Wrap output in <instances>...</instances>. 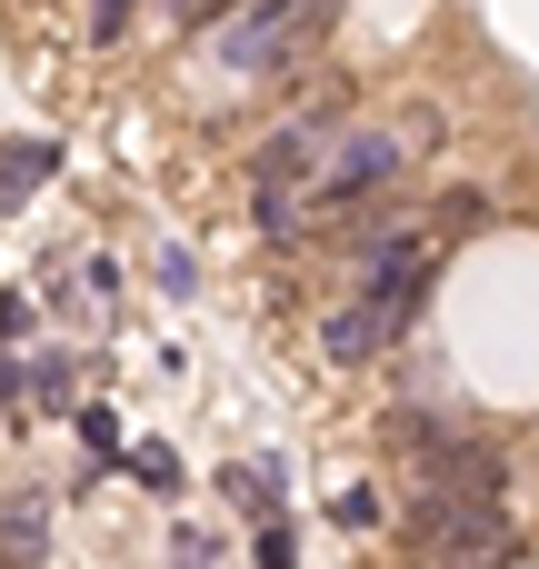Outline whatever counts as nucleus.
Segmentation results:
<instances>
[{
    "mask_svg": "<svg viewBox=\"0 0 539 569\" xmlns=\"http://www.w3.org/2000/svg\"><path fill=\"white\" fill-rule=\"evenodd\" d=\"M380 180H400V140H390V130H350V140L330 150V170H320V200H360V190H380Z\"/></svg>",
    "mask_w": 539,
    "mask_h": 569,
    "instance_id": "obj_1",
    "label": "nucleus"
},
{
    "mask_svg": "<svg viewBox=\"0 0 539 569\" xmlns=\"http://www.w3.org/2000/svg\"><path fill=\"white\" fill-rule=\"evenodd\" d=\"M40 550H50V500L40 490L0 500V569H40Z\"/></svg>",
    "mask_w": 539,
    "mask_h": 569,
    "instance_id": "obj_2",
    "label": "nucleus"
},
{
    "mask_svg": "<svg viewBox=\"0 0 539 569\" xmlns=\"http://www.w3.org/2000/svg\"><path fill=\"white\" fill-rule=\"evenodd\" d=\"M330 160H320V120H300V130H280L270 150H260V180L280 190V180H320Z\"/></svg>",
    "mask_w": 539,
    "mask_h": 569,
    "instance_id": "obj_3",
    "label": "nucleus"
},
{
    "mask_svg": "<svg viewBox=\"0 0 539 569\" xmlns=\"http://www.w3.org/2000/svg\"><path fill=\"white\" fill-rule=\"evenodd\" d=\"M430 490H460V500H510V460H500V450H470V440H460V460H450Z\"/></svg>",
    "mask_w": 539,
    "mask_h": 569,
    "instance_id": "obj_4",
    "label": "nucleus"
},
{
    "mask_svg": "<svg viewBox=\"0 0 539 569\" xmlns=\"http://www.w3.org/2000/svg\"><path fill=\"white\" fill-rule=\"evenodd\" d=\"M320 350H330V360H370V350H380V320H370V300H360V310H330Z\"/></svg>",
    "mask_w": 539,
    "mask_h": 569,
    "instance_id": "obj_5",
    "label": "nucleus"
},
{
    "mask_svg": "<svg viewBox=\"0 0 539 569\" xmlns=\"http://www.w3.org/2000/svg\"><path fill=\"white\" fill-rule=\"evenodd\" d=\"M50 160H60L50 140H10V150H0V190H30V180H50Z\"/></svg>",
    "mask_w": 539,
    "mask_h": 569,
    "instance_id": "obj_6",
    "label": "nucleus"
},
{
    "mask_svg": "<svg viewBox=\"0 0 539 569\" xmlns=\"http://www.w3.org/2000/svg\"><path fill=\"white\" fill-rule=\"evenodd\" d=\"M140 480H150V490H180V460H170L160 440H140Z\"/></svg>",
    "mask_w": 539,
    "mask_h": 569,
    "instance_id": "obj_7",
    "label": "nucleus"
},
{
    "mask_svg": "<svg viewBox=\"0 0 539 569\" xmlns=\"http://www.w3.org/2000/svg\"><path fill=\"white\" fill-rule=\"evenodd\" d=\"M130 30V0H90V40H120Z\"/></svg>",
    "mask_w": 539,
    "mask_h": 569,
    "instance_id": "obj_8",
    "label": "nucleus"
}]
</instances>
